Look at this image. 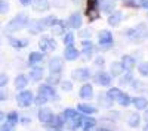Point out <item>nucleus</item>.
I'll use <instances>...</instances> for the list:
<instances>
[{"label":"nucleus","instance_id":"8","mask_svg":"<svg viewBox=\"0 0 148 131\" xmlns=\"http://www.w3.org/2000/svg\"><path fill=\"white\" fill-rule=\"evenodd\" d=\"M47 68H49V72L51 74H62L64 61L61 57H52L47 63Z\"/></svg>","mask_w":148,"mask_h":131},{"label":"nucleus","instance_id":"2","mask_svg":"<svg viewBox=\"0 0 148 131\" xmlns=\"http://www.w3.org/2000/svg\"><path fill=\"white\" fill-rule=\"evenodd\" d=\"M28 22H30L28 16H27L25 14H22V12H21V14H18L15 18H12V19L8 22L6 31H8V32H16V31L22 30V28L28 27Z\"/></svg>","mask_w":148,"mask_h":131},{"label":"nucleus","instance_id":"28","mask_svg":"<svg viewBox=\"0 0 148 131\" xmlns=\"http://www.w3.org/2000/svg\"><path fill=\"white\" fill-rule=\"evenodd\" d=\"M123 72H125V69H123V65L120 62H113L110 66V75L111 77H120Z\"/></svg>","mask_w":148,"mask_h":131},{"label":"nucleus","instance_id":"48","mask_svg":"<svg viewBox=\"0 0 148 131\" xmlns=\"http://www.w3.org/2000/svg\"><path fill=\"white\" fill-rule=\"evenodd\" d=\"M95 65H96V66H101V68H102V66L105 65V59H104V57H96V61H95Z\"/></svg>","mask_w":148,"mask_h":131},{"label":"nucleus","instance_id":"37","mask_svg":"<svg viewBox=\"0 0 148 131\" xmlns=\"http://www.w3.org/2000/svg\"><path fill=\"white\" fill-rule=\"evenodd\" d=\"M46 81H47V84L49 86H56V84H59L61 82V74H49V77L46 78Z\"/></svg>","mask_w":148,"mask_h":131},{"label":"nucleus","instance_id":"21","mask_svg":"<svg viewBox=\"0 0 148 131\" xmlns=\"http://www.w3.org/2000/svg\"><path fill=\"white\" fill-rule=\"evenodd\" d=\"M77 111L83 115H95L98 112V109L95 108V106L92 105H88V103H80L77 105Z\"/></svg>","mask_w":148,"mask_h":131},{"label":"nucleus","instance_id":"39","mask_svg":"<svg viewBox=\"0 0 148 131\" xmlns=\"http://www.w3.org/2000/svg\"><path fill=\"white\" fill-rule=\"evenodd\" d=\"M47 102H49L47 97L45 96V94H42V93H39V94L34 97V103H36L37 106H43V105H46Z\"/></svg>","mask_w":148,"mask_h":131},{"label":"nucleus","instance_id":"30","mask_svg":"<svg viewBox=\"0 0 148 131\" xmlns=\"http://www.w3.org/2000/svg\"><path fill=\"white\" fill-rule=\"evenodd\" d=\"M127 124H129V127H132V128H138V127H139V124H141V115H139V113H136V112L129 113Z\"/></svg>","mask_w":148,"mask_h":131},{"label":"nucleus","instance_id":"54","mask_svg":"<svg viewBox=\"0 0 148 131\" xmlns=\"http://www.w3.org/2000/svg\"><path fill=\"white\" fill-rule=\"evenodd\" d=\"M144 120H145V122H148V108L145 109V113H144Z\"/></svg>","mask_w":148,"mask_h":131},{"label":"nucleus","instance_id":"24","mask_svg":"<svg viewBox=\"0 0 148 131\" xmlns=\"http://www.w3.org/2000/svg\"><path fill=\"white\" fill-rule=\"evenodd\" d=\"M14 84H15L16 90H24V88L28 86V77L24 75V74L16 75V77H15V81H14Z\"/></svg>","mask_w":148,"mask_h":131},{"label":"nucleus","instance_id":"14","mask_svg":"<svg viewBox=\"0 0 148 131\" xmlns=\"http://www.w3.org/2000/svg\"><path fill=\"white\" fill-rule=\"evenodd\" d=\"M80 52L74 47V44H67L65 47V50H64V57H65V61L68 62H73V61H76V59L79 57Z\"/></svg>","mask_w":148,"mask_h":131},{"label":"nucleus","instance_id":"17","mask_svg":"<svg viewBox=\"0 0 148 131\" xmlns=\"http://www.w3.org/2000/svg\"><path fill=\"white\" fill-rule=\"evenodd\" d=\"M80 99L83 100H90L93 97V86L92 84H84L82 88H80V93H79Z\"/></svg>","mask_w":148,"mask_h":131},{"label":"nucleus","instance_id":"52","mask_svg":"<svg viewBox=\"0 0 148 131\" xmlns=\"http://www.w3.org/2000/svg\"><path fill=\"white\" fill-rule=\"evenodd\" d=\"M21 2V5H24V6H28L30 3H31V0H19Z\"/></svg>","mask_w":148,"mask_h":131},{"label":"nucleus","instance_id":"6","mask_svg":"<svg viewBox=\"0 0 148 131\" xmlns=\"http://www.w3.org/2000/svg\"><path fill=\"white\" fill-rule=\"evenodd\" d=\"M86 16L89 18V22H93L99 18V6H98V0H89L88 9H86Z\"/></svg>","mask_w":148,"mask_h":131},{"label":"nucleus","instance_id":"10","mask_svg":"<svg viewBox=\"0 0 148 131\" xmlns=\"http://www.w3.org/2000/svg\"><path fill=\"white\" fill-rule=\"evenodd\" d=\"M71 77L77 81H88L92 74H90V69L89 68H79V69H74L71 72Z\"/></svg>","mask_w":148,"mask_h":131},{"label":"nucleus","instance_id":"26","mask_svg":"<svg viewBox=\"0 0 148 131\" xmlns=\"http://www.w3.org/2000/svg\"><path fill=\"white\" fill-rule=\"evenodd\" d=\"M33 9L36 12H45L49 9V2L47 0H31Z\"/></svg>","mask_w":148,"mask_h":131},{"label":"nucleus","instance_id":"4","mask_svg":"<svg viewBox=\"0 0 148 131\" xmlns=\"http://www.w3.org/2000/svg\"><path fill=\"white\" fill-rule=\"evenodd\" d=\"M33 102H34V96H33L31 91L22 90L21 93H18V96H16V103L21 106V108H28V106H31Z\"/></svg>","mask_w":148,"mask_h":131},{"label":"nucleus","instance_id":"41","mask_svg":"<svg viewBox=\"0 0 148 131\" xmlns=\"http://www.w3.org/2000/svg\"><path fill=\"white\" fill-rule=\"evenodd\" d=\"M64 44H74V34L73 32H65L64 34Z\"/></svg>","mask_w":148,"mask_h":131},{"label":"nucleus","instance_id":"51","mask_svg":"<svg viewBox=\"0 0 148 131\" xmlns=\"http://www.w3.org/2000/svg\"><path fill=\"white\" fill-rule=\"evenodd\" d=\"M6 120V113L5 112H2V111H0V122H3Z\"/></svg>","mask_w":148,"mask_h":131},{"label":"nucleus","instance_id":"11","mask_svg":"<svg viewBox=\"0 0 148 131\" xmlns=\"http://www.w3.org/2000/svg\"><path fill=\"white\" fill-rule=\"evenodd\" d=\"M98 41H99V44L102 46V47H110L111 44H113V34H111L110 31H107V30H104V31H101L99 32V35H98Z\"/></svg>","mask_w":148,"mask_h":131},{"label":"nucleus","instance_id":"32","mask_svg":"<svg viewBox=\"0 0 148 131\" xmlns=\"http://www.w3.org/2000/svg\"><path fill=\"white\" fill-rule=\"evenodd\" d=\"M43 61V53L42 52H31L28 56V65L33 66L36 63H40Z\"/></svg>","mask_w":148,"mask_h":131},{"label":"nucleus","instance_id":"18","mask_svg":"<svg viewBox=\"0 0 148 131\" xmlns=\"http://www.w3.org/2000/svg\"><path fill=\"white\" fill-rule=\"evenodd\" d=\"M47 128H53V130H61L64 128V120H62V115H53V118L46 124Z\"/></svg>","mask_w":148,"mask_h":131},{"label":"nucleus","instance_id":"31","mask_svg":"<svg viewBox=\"0 0 148 131\" xmlns=\"http://www.w3.org/2000/svg\"><path fill=\"white\" fill-rule=\"evenodd\" d=\"M9 44L14 49H24L28 46V40H21V38H15V37H9Z\"/></svg>","mask_w":148,"mask_h":131},{"label":"nucleus","instance_id":"33","mask_svg":"<svg viewBox=\"0 0 148 131\" xmlns=\"http://www.w3.org/2000/svg\"><path fill=\"white\" fill-rule=\"evenodd\" d=\"M117 103H119L120 106H123V108H127V106H130V103H132V97L129 96L127 93H123V91H121L120 97L117 99Z\"/></svg>","mask_w":148,"mask_h":131},{"label":"nucleus","instance_id":"5","mask_svg":"<svg viewBox=\"0 0 148 131\" xmlns=\"http://www.w3.org/2000/svg\"><path fill=\"white\" fill-rule=\"evenodd\" d=\"M93 81L101 87H110L111 82H113V77H111L110 74H107L105 71H98V72L93 75Z\"/></svg>","mask_w":148,"mask_h":131},{"label":"nucleus","instance_id":"16","mask_svg":"<svg viewBox=\"0 0 148 131\" xmlns=\"http://www.w3.org/2000/svg\"><path fill=\"white\" fill-rule=\"evenodd\" d=\"M82 22H83L82 15L79 14V12H74V14H71V16H70V19H68V24H67V25H68L70 28H73V30H77V28L82 27Z\"/></svg>","mask_w":148,"mask_h":131},{"label":"nucleus","instance_id":"40","mask_svg":"<svg viewBox=\"0 0 148 131\" xmlns=\"http://www.w3.org/2000/svg\"><path fill=\"white\" fill-rule=\"evenodd\" d=\"M138 71L142 77H148V62H142L139 66H138Z\"/></svg>","mask_w":148,"mask_h":131},{"label":"nucleus","instance_id":"19","mask_svg":"<svg viewBox=\"0 0 148 131\" xmlns=\"http://www.w3.org/2000/svg\"><path fill=\"white\" fill-rule=\"evenodd\" d=\"M95 125H96L95 118H92L89 115L82 116V128H83V131H90L92 128H95Z\"/></svg>","mask_w":148,"mask_h":131},{"label":"nucleus","instance_id":"58","mask_svg":"<svg viewBox=\"0 0 148 131\" xmlns=\"http://www.w3.org/2000/svg\"><path fill=\"white\" fill-rule=\"evenodd\" d=\"M0 46H2V40H0Z\"/></svg>","mask_w":148,"mask_h":131},{"label":"nucleus","instance_id":"45","mask_svg":"<svg viewBox=\"0 0 148 131\" xmlns=\"http://www.w3.org/2000/svg\"><path fill=\"white\" fill-rule=\"evenodd\" d=\"M0 131H15V125H12L9 122L2 124V125H0Z\"/></svg>","mask_w":148,"mask_h":131},{"label":"nucleus","instance_id":"57","mask_svg":"<svg viewBox=\"0 0 148 131\" xmlns=\"http://www.w3.org/2000/svg\"><path fill=\"white\" fill-rule=\"evenodd\" d=\"M82 0H73V3H80Z\"/></svg>","mask_w":148,"mask_h":131},{"label":"nucleus","instance_id":"56","mask_svg":"<svg viewBox=\"0 0 148 131\" xmlns=\"http://www.w3.org/2000/svg\"><path fill=\"white\" fill-rule=\"evenodd\" d=\"M142 131H148V122H147V125H145V128H144Z\"/></svg>","mask_w":148,"mask_h":131},{"label":"nucleus","instance_id":"27","mask_svg":"<svg viewBox=\"0 0 148 131\" xmlns=\"http://www.w3.org/2000/svg\"><path fill=\"white\" fill-rule=\"evenodd\" d=\"M121 18H123V14L120 10H114L113 14H110V18H108V24L111 27H117L119 24L121 22Z\"/></svg>","mask_w":148,"mask_h":131},{"label":"nucleus","instance_id":"38","mask_svg":"<svg viewBox=\"0 0 148 131\" xmlns=\"http://www.w3.org/2000/svg\"><path fill=\"white\" fill-rule=\"evenodd\" d=\"M133 81V77H132V74L130 72H126L125 75H120V80H119V82H120V86H130V82Z\"/></svg>","mask_w":148,"mask_h":131},{"label":"nucleus","instance_id":"25","mask_svg":"<svg viewBox=\"0 0 148 131\" xmlns=\"http://www.w3.org/2000/svg\"><path fill=\"white\" fill-rule=\"evenodd\" d=\"M132 103L133 106L136 108V111H145L148 108V100L142 96H138V97H133L132 99Z\"/></svg>","mask_w":148,"mask_h":131},{"label":"nucleus","instance_id":"7","mask_svg":"<svg viewBox=\"0 0 148 131\" xmlns=\"http://www.w3.org/2000/svg\"><path fill=\"white\" fill-rule=\"evenodd\" d=\"M39 47L42 53H51L53 50H56V41L53 38H49V37H43L39 41Z\"/></svg>","mask_w":148,"mask_h":131},{"label":"nucleus","instance_id":"22","mask_svg":"<svg viewBox=\"0 0 148 131\" xmlns=\"http://www.w3.org/2000/svg\"><path fill=\"white\" fill-rule=\"evenodd\" d=\"M62 120H64V125L68 122V121H71V120H74V118H77V116H80L82 113L80 112H77L76 109H71V108H67L62 113Z\"/></svg>","mask_w":148,"mask_h":131},{"label":"nucleus","instance_id":"29","mask_svg":"<svg viewBox=\"0 0 148 131\" xmlns=\"http://www.w3.org/2000/svg\"><path fill=\"white\" fill-rule=\"evenodd\" d=\"M30 78L33 81H42V78H43V68L42 66H33L30 69Z\"/></svg>","mask_w":148,"mask_h":131},{"label":"nucleus","instance_id":"13","mask_svg":"<svg viewBox=\"0 0 148 131\" xmlns=\"http://www.w3.org/2000/svg\"><path fill=\"white\" fill-rule=\"evenodd\" d=\"M120 63L123 65V69H125L126 72H132L133 68L136 66V61H135V57H132L130 55H125V56H121Z\"/></svg>","mask_w":148,"mask_h":131},{"label":"nucleus","instance_id":"15","mask_svg":"<svg viewBox=\"0 0 148 131\" xmlns=\"http://www.w3.org/2000/svg\"><path fill=\"white\" fill-rule=\"evenodd\" d=\"M98 6H99V9L104 12V14H113L114 9H116V5L113 0H98Z\"/></svg>","mask_w":148,"mask_h":131},{"label":"nucleus","instance_id":"12","mask_svg":"<svg viewBox=\"0 0 148 131\" xmlns=\"http://www.w3.org/2000/svg\"><path fill=\"white\" fill-rule=\"evenodd\" d=\"M37 116H39V121H40V122L47 124V122L53 118V112L49 109V108H46V106H40L39 112H37Z\"/></svg>","mask_w":148,"mask_h":131},{"label":"nucleus","instance_id":"46","mask_svg":"<svg viewBox=\"0 0 148 131\" xmlns=\"http://www.w3.org/2000/svg\"><path fill=\"white\" fill-rule=\"evenodd\" d=\"M142 2H144V0H129L126 5L127 6H135V7H141L142 6Z\"/></svg>","mask_w":148,"mask_h":131},{"label":"nucleus","instance_id":"59","mask_svg":"<svg viewBox=\"0 0 148 131\" xmlns=\"http://www.w3.org/2000/svg\"><path fill=\"white\" fill-rule=\"evenodd\" d=\"M147 37H148V31H147Z\"/></svg>","mask_w":148,"mask_h":131},{"label":"nucleus","instance_id":"43","mask_svg":"<svg viewBox=\"0 0 148 131\" xmlns=\"http://www.w3.org/2000/svg\"><path fill=\"white\" fill-rule=\"evenodd\" d=\"M9 12V3L6 0H0V14H8Z\"/></svg>","mask_w":148,"mask_h":131},{"label":"nucleus","instance_id":"47","mask_svg":"<svg viewBox=\"0 0 148 131\" xmlns=\"http://www.w3.org/2000/svg\"><path fill=\"white\" fill-rule=\"evenodd\" d=\"M19 122L22 125H28L31 122V120H30V116H27V115H19Z\"/></svg>","mask_w":148,"mask_h":131},{"label":"nucleus","instance_id":"55","mask_svg":"<svg viewBox=\"0 0 148 131\" xmlns=\"http://www.w3.org/2000/svg\"><path fill=\"white\" fill-rule=\"evenodd\" d=\"M142 7H145L148 10V0H144V2H142Z\"/></svg>","mask_w":148,"mask_h":131},{"label":"nucleus","instance_id":"1","mask_svg":"<svg viewBox=\"0 0 148 131\" xmlns=\"http://www.w3.org/2000/svg\"><path fill=\"white\" fill-rule=\"evenodd\" d=\"M55 22H56V18L51 15V16H46L45 19H34V21L28 22V28H30V32L39 34L47 28H51Z\"/></svg>","mask_w":148,"mask_h":131},{"label":"nucleus","instance_id":"44","mask_svg":"<svg viewBox=\"0 0 148 131\" xmlns=\"http://www.w3.org/2000/svg\"><path fill=\"white\" fill-rule=\"evenodd\" d=\"M8 82H9V77H8L6 74H0V88L6 87Z\"/></svg>","mask_w":148,"mask_h":131},{"label":"nucleus","instance_id":"49","mask_svg":"<svg viewBox=\"0 0 148 131\" xmlns=\"http://www.w3.org/2000/svg\"><path fill=\"white\" fill-rule=\"evenodd\" d=\"M5 100H8V94L0 90V102H5Z\"/></svg>","mask_w":148,"mask_h":131},{"label":"nucleus","instance_id":"50","mask_svg":"<svg viewBox=\"0 0 148 131\" xmlns=\"http://www.w3.org/2000/svg\"><path fill=\"white\" fill-rule=\"evenodd\" d=\"M90 35H92V34H90L89 30H83V31H82V37H84V38H86V37H90Z\"/></svg>","mask_w":148,"mask_h":131},{"label":"nucleus","instance_id":"3","mask_svg":"<svg viewBox=\"0 0 148 131\" xmlns=\"http://www.w3.org/2000/svg\"><path fill=\"white\" fill-rule=\"evenodd\" d=\"M126 37L132 41V43H141L145 37H147V28L144 24L135 27V28H129L126 31Z\"/></svg>","mask_w":148,"mask_h":131},{"label":"nucleus","instance_id":"23","mask_svg":"<svg viewBox=\"0 0 148 131\" xmlns=\"http://www.w3.org/2000/svg\"><path fill=\"white\" fill-rule=\"evenodd\" d=\"M65 27H67V24H65L64 21L56 19V22L53 24L51 28H52V32H53L55 35H64V34H65Z\"/></svg>","mask_w":148,"mask_h":131},{"label":"nucleus","instance_id":"42","mask_svg":"<svg viewBox=\"0 0 148 131\" xmlns=\"http://www.w3.org/2000/svg\"><path fill=\"white\" fill-rule=\"evenodd\" d=\"M61 88H62L64 91H71L73 90V82L71 81H61Z\"/></svg>","mask_w":148,"mask_h":131},{"label":"nucleus","instance_id":"53","mask_svg":"<svg viewBox=\"0 0 148 131\" xmlns=\"http://www.w3.org/2000/svg\"><path fill=\"white\" fill-rule=\"evenodd\" d=\"M96 131H113V130L108 128V127H101V128H98Z\"/></svg>","mask_w":148,"mask_h":131},{"label":"nucleus","instance_id":"34","mask_svg":"<svg viewBox=\"0 0 148 131\" xmlns=\"http://www.w3.org/2000/svg\"><path fill=\"white\" fill-rule=\"evenodd\" d=\"M120 94H121V90L117 88V87H113V88H108V91L105 93V96L108 99H111L113 102H117V99L120 97Z\"/></svg>","mask_w":148,"mask_h":131},{"label":"nucleus","instance_id":"9","mask_svg":"<svg viewBox=\"0 0 148 131\" xmlns=\"http://www.w3.org/2000/svg\"><path fill=\"white\" fill-rule=\"evenodd\" d=\"M39 93L45 94L47 97V100H59V96L56 94V90L53 86H49V84H42L39 86Z\"/></svg>","mask_w":148,"mask_h":131},{"label":"nucleus","instance_id":"20","mask_svg":"<svg viewBox=\"0 0 148 131\" xmlns=\"http://www.w3.org/2000/svg\"><path fill=\"white\" fill-rule=\"evenodd\" d=\"M82 46H83V50H82L83 56H84L86 59L92 57V55H93V50H95V46H93V43H92L90 40H84V41L82 43Z\"/></svg>","mask_w":148,"mask_h":131},{"label":"nucleus","instance_id":"36","mask_svg":"<svg viewBox=\"0 0 148 131\" xmlns=\"http://www.w3.org/2000/svg\"><path fill=\"white\" fill-rule=\"evenodd\" d=\"M98 102H99V105L102 106V108H111V106H113V100H111V99H108L107 96H105V94H101V96H98Z\"/></svg>","mask_w":148,"mask_h":131},{"label":"nucleus","instance_id":"35","mask_svg":"<svg viewBox=\"0 0 148 131\" xmlns=\"http://www.w3.org/2000/svg\"><path fill=\"white\" fill-rule=\"evenodd\" d=\"M6 122H9V124H12V125L16 127L18 122H19V113L15 112V111H12V112L6 113Z\"/></svg>","mask_w":148,"mask_h":131}]
</instances>
